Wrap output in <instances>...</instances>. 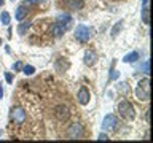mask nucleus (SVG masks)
<instances>
[{
  "instance_id": "f257e3e1",
  "label": "nucleus",
  "mask_w": 153,
  "mask_h": 143,
  "mask_svg": "<svg viewBox=\"0 0 153 143\" xmlns=\"http://www.w3.org/2000/svg\"><path fill=\"white\" fill-rule=\"evenodd\" d=\"M136 95L142 102H148L150 100V78L148 76H145L143 80L139 81V84L136 88Z\"/></svg>"
},
{
  "instance_id": "f03ea898",
  "label": "nucleus",
  "mask_w": 153,
  "mask_h": 143,
  "mask_svg": "<svg viewBox=\"0 0 153 143\" xmlns=\"http://www.w3.org/2000/svg\"><path fill=\"white\" fill-rule=\"evenodd\" d=\"M118 113H120V116L123 119H126V121H132V119L136 118V110H134L132 103L129 102V100H121V102L118 103Z\"/></svg>"
},
{
  "instance_id": "7ed1b4c3",
  "label": "nucleus",
  "mask_w": 153,
  "mask_h": 143,
  "mask_svg": "<svg viewBox=\"0 0 153 143\" xmlns=\"http://www.w3.org/2000/svg\"><path fill=\"white\" fill-rule=\"evenodd\" d=\"M93 33H94L93 29L88 27V26H83V24L76 26V29H75V38H76V40H78L80 43L89 41V38L93 37Z\"/></svg>"
},
{
  "instance_id": "20e7f679",
  "label": "nucleus",
  "mask_w": 153,
  "mask_h": 143,
  "mask_svg": "<svg viewBox=\"0 0 153 143\" xmlns=\"http://www.w3.org/2000/svg\"><path fill=\"white\" fill-rule=\"evenodd\" d=\"M10 118H11V121L16 124V126H21V124L26 121V111H24L22 108H19V107H14V108H11Z\"/></svg>"
},
{
  "instance_id": "39448f33",
  "label": "nucleus",
  "mask_w": 153,
  "mask_h": 143,
  "mask_svg": "<svg viewBox=\"0 0 153 143\" xmlns=\"http://www.w3.org/2000/svg\"><path fill=\"white\" fill-rule=\"evenodd\" d=\"M54 116L57 118V121L64 122L70 118V111H69V108H67L65 105H57V107L54 108Z\"/></svg>"
},
{
  "instance_id": "423d86ee",
  "label": "nucleus",
  "mask_w": 153,
  "mask_h": 143,
  "mask_svg": "<svg viewBox=\"0 0 153 143\" xmlns=\"http://www.w3.org/2000/svg\"><path fill=\"white\" fill-rule=\"evenodd\" d=\"M67 137L69 138H81L83 137V127H81V124H78V122L70 124L69 130H67Z\"/></svg>"
},
{
  "instance_id": "0eeeda50",
  "label": "nucleus",
  "mask_w": 153,
  "mask_h": 143,
  "mask_svg": "<svg viewBox=\"0 0 153 143\" xmlns=\"http://www.w3.org/2000/svg\"><path fill=\"white\" fill-rule=\"evenodd\" d=\"M117 127V118L115 114H107L102 121V130H113Z\"/></svg>"
},
{
  "instance_id": "6e6552de",
  "label": "nucleus",
  "mask_w": 153,
  "mask_h": 143,
  "mask_svg": "<svg viewBox=\"0 0 153 143\" xmlns=\"http://www.w3.org/2000/svg\"><path fill=\"white\" fill-rule=\"evenodd\" d=\"M76 99H78V102H80L81 105H86V103L89 102V99H91L89 91L86 89V88H80L78 94H76Z\"/></svg>"
},
{
  "instance_id": "1a4fd4ad",
  "label": "nucleus",
  "mask_w": 153,
  "mask_h": 143,
  "mask_svg": "<svg viewBox=\"0 0 153 143\" xmlns=\"http://www.w3.org/2000/svg\"><path fill=\"white\" fill-rule=\"evenodd\" d=\"M83 60H85V64L86 65H89V67H93L96 64V60H97V54L93 51V49H88L85 52V57H83Z\"/></svg>"
},
{
  "instance_id": "9d476101",
  "label": "nucleus",
  "mask_w": 153,
  "mask_h": 143,
  "mask_svg": "<svg viewBox=\"0 0 153 143\" xmlns=\"http://www.w3.org/2000/svg\"><path fill=\"white\" fill-rule=\"evenodd\" d=\"M67 7H69V10H81L85 7V2L83 0H67Z\"/></svg>"
},
{
  "instance_id": "9b49d317",
  "label": "nucleus",
  "mask_w": 153,
  "mask_h": 143,
  "mask_svg": "<svg viewBox=\"0 0 153 143\" xmlns=\"http://www.w3.org/2000/svg\"><path fill=\"white\" fill-rule=\"evenodd\" d=\"M70 22H72V18L69 14H59V16H57V24H61L65 30H67V27H69Z\"/></svg>"
},
{
  "instance_id": "f8f14e48",
  "label": "nucleus",
  "mask_w": 153,
  "mask_h": 143,
  "mask_svg": "<svg viewBox=\"0 0 153 143\" xmlns=\"http://www.w3.org/2000/svg\"><path fill=\"white\" fill-rule=\"evenodd\" d=\"M27 16V8L24 7V5H21V7L16 8V13H14V18L18 19V21H24Z\"/></svg>"
},
{
  "instance_id": "ddd939ff",
  "label": "nucleus",
  "mask_w": 153,
  "mask_h": 143,
  "mask_svg": "<svg viewBox=\"0 0 153 143\" xmlns=\"http://www.w3.org/2000/svg\"><path fill=\"white\" fill-rule=\"evenodd\" d=\"M64 32H65V29L61 26V24H54V26H53V29H51V33L54 37H61V35H64Z\"/></svg>"
},
{
  "instance_id": "4468645a",
  "label": "nucleus",
  "mask_w": 153,
  "mask_h": 143,
  "mask_svg": "<svg viewBox=\"0 0 153 143\" xmlns=\"http://www.w3.org/2000/svg\"><path fill=\"white\" fill-rule=\"evenodd\" d=\"M124 62H129V64H132V62H136V60H139V52H136V51H132V52H129V54H126L124 56V59H123Z\"/></svg>"
},
{
  "instance_id": "2eb2a0df",
  "label": "nucleus",
  "mask_w": 153,
  "mask_h": 143,
  "mask_svg": "<svg viewBox=\"0 0 153 143\" xmlns=\"http://www.w3.org/2000/svg\"><path fill=\"white\" fill-rule=\"evenodd\" d=\"M142 21H143V24H150V10H148V5L143 7V10H142Z\"/></svg>"
},
{
  "instance_id": "dca6fc26",
  "label": "nucleus",
  "mask_w": 153,
  "mask_h": 143,
  "mask_svg": "<svg viewBox=\"0 0 153 143\" xmlns=\"http://www.w3.org/2000/svg\"><path fill=\"white\" fill-rule=\"evenodd\" d=\"M29 27H30V22H21V26L18 27V33L19 35H24V33H26L27 30H29Z\"/></svg>"
},
{
  "instance_id": "f3484780",
  "label": "nucleus",
  "mask_w": 153,
  "mask_h": 143,
  "mask_svg": "<svg viewBox=\"0 0 153 143\" xmlns=\"http://www.w3.org/2000/svg\"><path fill=\"white\" fill-rule=\"evenodd\" d=\"M118 91H120L123 95H129V92H131V89H129V84H128V83H121V84L118 86Z\"/></svg>"
},
{
  "instance_id": "a211bd4d",
  "label": "nucleus",
  "mask_w": 153,
  "mask_h": 143,
  "mask_svg": "<svg viewBox=\"0 0 153 143\" xmlns=\"http://www.w3.org/2000/svg\"><path fill=\"white\" fill-rule=\"evenodd\" d=\"M0 21H2V24H5V26H8L10 24V14L7 11H3L2 14H0Z\"/></svg>"
},
{
  "instance_id": "6ab92c4d",
  "label": "nucleus",
  "mask_w": 153,
  "mask_h": 143,
  "mask_svg": "<svg viewBox=\"0 0 153 143\" xmlns=\"http://www.w3.org/2000/svg\"><path fill=\"white\" fill-rule=\"evenodd\" d=\"M22 72H24L26 75H33V72H35V69H33L32 65H24V67H22Z\"/></svg>"
},
{
  "instance_id": "aec40b11",
  "label": "nucleus",
  "mask_w": 153,
  "mask_h": 143,
  "mask_svg": "<svg viewBox=\"0 0 153 143\" xmlns=\"http://www.w3.org/2000/svg\"><path fill=\"white\" fill-rule=\"evenodd\" d=\"M121 27H123V24H121V22H118V26L112 29V35H113V37H115V35H117V33H118L120 30H121Z\"/></svg>"
},
{
  "instance_id": "412c9836",
  "label": "nucleus",
  "mask_w": 153,
  "mask_h": 143,
  "mask_svg": "<svg viewBox=\"0 0 153 143\" xmlns=\"http://www.w3.org/2000/svg\"><path fill=\"white\" fill-rule=\"evenodd\" d=\"M118 76H120V73H118V72H117V70H113V69H112V72H110V81H113V80H117V78H118Z\"/></svg>"
},
{
  "instance_id": "4be33fe9",
  "label": "nucleus",
  "mask_w": 153,
  "mask_h": 143,
  "mask_svg": "<svg viewBox=\"0 0 153 143\" xmlns=\"http://www.w3.org/2000/svg\"><path fill=\"white\" fill-rule=\"evenodd\" d=\"M148 65H150V64H148V60H145V62H143V65H142V70H143V73H150V70H148Z\"/></svg>"
},
{
  "instance_id": "5701e85b",
  "label": "nucleus",
  "mask_w": 153,
  "mask_h": 143,
  "mask_svg": "<svg viewBox=\"0 0 153 143\" xmlns=\"http://www.w3.org/2000/svg\"><path fill=\"white\" fill-rule=\"evenodd\" d=\"M21 69H22V64H21V62H16V64L13 65V70H14V72H18V70H21Z\"/></svg>"
},
{
  "instance_id": "b1692460",
  "label": "nucleus",
  "mask_w": 153,
  "mask_h": 143,
  "mask_svg": "<svg viewBox=\"0 0 153 143\" xmlns=\"http://www.w3.org/2000/svg\"><path fill=\"white\" fill-rule=\"evenodd\" d=\"M5 80H7V83H13V75L11 73H5Z\"/></svg>"
},
{
  "instance_id": "393cba45",
  "label": "nucleus",
  "mask_w": 153,
  "mask_h": 143,
  "mask_svg": "<svg viewBox=\"0 0 153 143\" xmlns=\"http://www.w3.org/2000/svg\"><path fill=\"white\" fill-rule=\"evenodd\" d=\"M99 140H108V137L105 135V133H100V135H99Z\"/></svg>"
},
{
  "instance_id": "a878e982",
  "label": "nucleus",
  "mask_w": 153,
  "mask_h": 143,
  "mask_svg": "<svg viewBox=\"0 0 153 143\" xmlns=\"http://www.w3.org/2000/svg\"><path fill=\"white\" fill-rule=\"evenodd\" d=\"M145 119H147V122H150V110H147V114H145Z\"/></svg>"
},
{
  "instance_id": "bb28decb",
  "label": "nucleus",
  "mask_w": 153,
  "mask_h": 143,
  "mask_svg": "<svg viewBox=\"0 0 153 143\" xmlns=\"http://www.w3.org/2000/svg\"><path fill=\"white\" fill-rule=\"evenodd\" d=\"M37 2H40V0H26V3H37Z\"/></svg>"
},
{
  "instance_id": "cd10ccee",
  "label": "nucleus",
  "mask_w": 153,
  "mask_h": 143,
  "mask_svg": "<svg viewBox=\"0 0 153 143\" xmlns=\"http://www.w3.org/2000/svg\"><path fill=\"white\" fill-rule=\"evenodd\" d=\"M3 97V88H2V84H0V99Z\"/></svg>"
},
{
  "instance_id": "c85d7f7f",
  "label": "nucleus",
  "mask_w": 153,
  "mask_h": 143,
  "mask_svg": "<svg viewBox=\"0 0 153 143\" xmlns=\"http://www.w3.org/2000/svg\"><path fill=\"white\" fill-rule=\"evenodd\" d=\"M2 5H3V0H0V7H2Z\"/></svg>"
},
{
  "instance_id": "c756f323",
  "label": "nucleus",
  "mask_w": 153,
  "mask_h": 143,
  "mask_svg": "<svg viewBox=\"0 0 153 143\" xmlns=\"http://www.w3.org/2000/svg\"><path fill=\"white\" fill-rule=\"evenodd\" d=\"M0 45H2V40H0Z\"/></svg>"
},
{
  "instance_id": "7c9ffc66",
  "label": "nucleus",
  "mask_w": 153,
  "mask_h": 143,
  "mask_svg": "<svg viewBox=\"0 0 153 143\" xmlns=\"http://www.w3.org/2000/svg\"><path fill=\"white\" fill-rule=\"evenodd\" d=\"M0 133H2V132H0Z\"/></svg>"
}]
</instances>
